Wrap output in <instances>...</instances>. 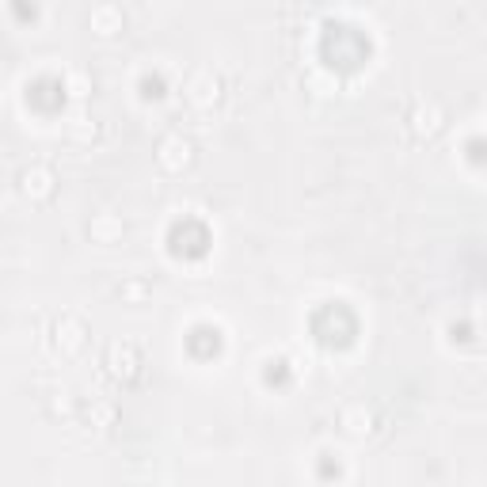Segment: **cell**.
Masks as SVG:
<instances>
[{"instance_id":"1","label":"cell","mask_w":487,"mask_h":487,"mask_svg":"<svg viewBox=\"0 0 487 487\" xmlns=\"http://www.w3.org/2000/svg\"><path fill=\"white\" fill-rule=\"evenodd\" d=\"M50 187H53V179H50V172H42V168H35V172H23L19 175V191H23L27 198H42V194H50Z\"/></svg>"},{"instance_id":"2","label":"cell","mask_w":487,"mask_h":487,"mask_svg":"<svg viewBox=\"0 0 487 487\" xmlns=\"http://www.w3.org/2000/svg\"><path fill=\"white\" fill-rule=\"evenodd\" d=\"M134 365H137V358H134V350H130V347H115V350H110V370H115L118 377H130Z\"/></svg>"},{"instance_id":"3","label":"cell","mask_w":487,"mask_h":487,"mask_svg":"<svg viewBox=\"0 0 487 487\" xmlns=\"http://www.w3.org/2000/svg\"><path fill=\"white\" fill-rule=\"evenodd\" d=\"M187 152H191V145H187V141H168L160 160L168 164V168H179V164H187Z\"/></svg>"}]
</instances>
